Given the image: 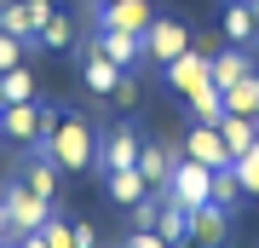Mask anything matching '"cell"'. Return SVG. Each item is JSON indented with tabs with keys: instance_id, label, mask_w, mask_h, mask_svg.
I'll return each instance as SVG.
<instances>
[{
	"instance_id": "obj_30",
	"label": "cell",
	"mask_w": 259,
	"mask_h": 248,
	"mask_svg": "<svg viewBox=\"0 0 259 248\" xmlns=\"http://www.w3.org/2000/svg\"><path fill=\"white\" fill-rule=\"evenodd\" d=\"M110 98L121 104V110H133V104H139V81H133V75H121V87L110 92Z\"/></svg>"
},
{
	"instance_id": "obj_36",
	"label": "cell",
	"mask_w": 259,
	"mask_h": 248,
	"mask_svg": "<svg viewBox=\"0 0 259 248\" xmlns=\"http://www.w3.org/2000/svg\"><path fill=\"white\" fill-rule=\"evenodd\" d=\"M93 6H104V0H93Z\"/></svg>"
},
{
	"instance_id": "obj_19",
	"label": "cell",
	"mask_w": 259,
	"mask_h": 248,
	"mask_svg": "<svg viewBox=\"0 0 259 248\" xmlns=\"http://www.w3.org/2000/svg\"><path fill=\"white\" fill-rule=\"evenodd\" d=\"M219 133H225V150H231V162H236L242 150L259 138V121H253V116H231V110H225V116H219Z\"/></svg>"
},
{
	"instance_id": "obj_5",
	"label": "cell",
	"mask_w": 259,
	"mask_h": 248,
	"mask_svg": "<svg viewBox=\"0 0 259 248\" xmlns=\"http://www.w3.org/2000/svg\"><path fill=\"white\" fill-rule=\"evenodd\" d=\"M150 18H156L150 0H104V6H93V29H121V35H144Z\"/></svg>"
},
{
	"instance_id": "obj_8",
	"label": "cell",
	"mask_w": 259,
	"mask_h": 248,
	"mask_svg": "<svg viewBox=\"0 0 259 248\" xmlns=\"http://www.w3.org/2000/svg\"><path fill=\"white\" fill-rule=\"evenodd\" d=\"M207 81H213V58H207V52H196V46H185V52L167 64V87H173L179 98H190V92H196V87H207Z\"/></svg>"
},
{
	"instance_id": "obj_17",
	"label": "cell",
	"mask_w": 259,
	"mask_h": 248,
	"mask_svg": "<svg viewBox=\"0 0 259 248\" xmlns=\"http://www.w3.org/2000/svg\"><path fill=\"white\" fill-rule=\"evenodd\" d=\"M173 156H179V150H167V145H139V173H144V185H150V191H167Z\"/></svg>"
},
{
	"instance_id": "obj_24",
	"label": "cell",
	"mask_w": 259,
	"mask_h": 248,
	"mask_svg": "<svg viewBox=\"0 0 259 248\" xmlns=\"http://www.w3.org/2000/svg\"><path fill=\"white\" fill-rule=\"evenodd\" d=\"M190 116H196V121H219V116H225V92L213 87V81L196 87V92H190Z\"/></svg>"
},
{
	"instance_id": "obj_32",
	"label": "cell",
	"mask_w": 259,
	"mask_h": 248,
	"mask_svg": "<svg viewBox=\"0 0 259 248\" xmlns=\"http://www.w3.org/2000/svg\"><path fill=\"white\" fill-rule=\"evenodd\" d=\"M18 248H47V237H40V231H29V237H18Z\"/></svg>"
},
{
	"instance_id": "obj_4",
	"label": "cell",
	"mask_w": 259,
	"mask_h": 248,
	"mask_svg": "<svg viewBox=\"0 0 259 248\" xmlns=\"http://www.w3.org/2000/svg\"><path fill=\"white\" fill-rule=\"evenodd\" d=\"M167 196H173V202H185V208L213 202V167L190 162L185 150H179V156H173V173H167Z\"/></svg>"
},
{
	"instance_id": "obj_15",
	"label": "cell",
	"mask_w": 259,
	"mask_h": 248,
	"mask_svg": "<svg viewBox=\"0 0 259 248\" xmlns=\"http://www.w3.org/2000/svg\"><path fill=\"white\" fill-rule=\"evenodd\" d=\"M259 64H253V52H248V46H225V52H213V87H236L242 81V75H253Z\"/></svg>"
},
{
	"instance_id": "obj_3",
	"label": "cell",
	"mask_w": 259,
	"mask_h": 248,
	"mask_svg": "<svg viewBox=\"0 0 259 248\" xmlns=\"http://www.w3.org/2000/svg\"><path fill=\"white\" fill-rule=\"evenodd\" d=\"M0 208H6L12 242L29 237V231H40V225H47V214H52V202H47V196H35L23 179H6V185H0Z\"/></svg>"
},
{
	"instance_id": "obj_13",
	"label": "cell",
	"mask_w": 259,
	"mask_h": 248,
	"mask_svg": "<svg viewBox=\"0 0 259 248\" xmlns=\"http://www.w3.org/2000/svg\"><path fill=\"white\" fill-rule=\"evenodd\" d=\"M81 75H87V87H93L98 98H110V92L121 87V75H127V69H121V64H110V58H104L98 46L87 41V46H81Z\"/></svg>"
},
{
	"instance_id": "obj_11",
	"label": "cell",
	"mask_w": 259,
	"mask_h": 248,
	"mask_svg": "<svg viewBox=\"0 0 259 248\" xmlns=\"http://www.w3.org/2000/svg\"><path fill=\"white\" fill-rule=\"evenodd\" d=\"M98 167H104V173H115V167H139V133H133L127 121H115V127L98 138Z\"/></svg>"
},
{
	"instance_id": "obj_33",
	"label": "cell",
	"mask_w": 259,
	"mask_h": 248,
	"mask_svg": "<svg viewBox=\"0 0 259 248\" xmlns=\"http://www.w3.org/2000/svg\"><path fill=\"white\" fill-rule=\"evenodd\" d=\"M0 242H12V231H6V208H0Z\"/></svg>"
},
{
	"instance_id": "obj_2",
	"label": "cell",
	"mask_w": 259,
	"mask_h": 248,
	"mask_svg": "<svg viewBox=\"0 0 259 248\" xmlns=\"http://www.w3.org/2000/svg\"><path fill=\"white\" fill-rule=\"evenodd\" d=\"M52 121H58V110L40 104V98H29V104H0V138L18 145V150H35L40 133H47Z\"/></svg>"
},
{
	"instance_id": "obj_10",
	"label": "cell",
	"mask_w": 259,
	"mask_h": 248,
	"mask_svg": "<svg viewBox=\"0 0 259 248\" xmlns=\"http://www.w3.org/2000/svg\"><path fill=\"white\" fill-rule=\"evenodd\" d=\"M47 18H52L47 0H12V6H0V29L18 35V41H35L40 29H47Z\"/></svg>"
},
{
	"instance_id": "obj_25",
	"label": "cell",
	"mask_w": 259,
	"mask_h": 248,
	"mask_svg": "<svg viewBox=\"0 0 259 248\" xmlns=\"http://www.w3.org/2000/svg\"><path fill=\"white\" fill-rule=\"evenodd\" d=\"M231 167H236V185H242V196H259V138H253L248 150H242V156H236Z\"/></svg>"
},
{
	"instance_id": "obj_9",
	"label": "cell",
	"mask_w": 259,
	"mask_h": 248,
	"mask_svg": "<svg viewBox=\"0 0 259 248\" xmlns=\"http://www.w3.org/2000/svg\"><path fill=\"white\" fill-rule=\"evenodd\" d=\"M225 242H231V208L219 202L190 208V248H225Z\"/></svg>"
},
{
	"instance_id": "obj_26",
	"label": "cell",
	"mask_w": 259,
	"mask_h": 248,
	"mask_svg": "<svg viewBox=\"0 0 259 248\" xmlns=\"http://www.w3.org/2000/svg\"><path fill=\"white\" fill-rule=\"evenodd\" d=\"M40 237H47V248H75V220H64V214H47Z\"/></svg>"
},
{
	"instance_id": "obj_16",
	"label": "cell",
	"mask_w": 259,
	"mask_h": 248,
	"mask_svg": "<svg viewBox=\"0 0 259 248\" xmlns=\"http://www.w3.org/2000/svg\"><path fill=\"white\" fill-rule=\"evenodd\" d=\"M225 35H231V46H253V41H259L253 0H225Z\"/></svg>"
},
{
	"instance_id": "obj_14",
	"label": "cell",
	"mask_w": 259,
	"mask_h": 248,
	"mask_svg": "<svg viewBox=\"0 0 259 248\" xmlns=\"http://www.w3.org/2000/svg\"><path fill=\"white\" fill-rule=\"evenodd\" d=\"M156 231L167 237V248H190V208L173 202L167 191H161V208H156Z\"/></svg>"
},
{
	"instance_id": "obj_20",
	"label": "cell",
	"mask_w": 259,
	"mask_h": 248,
	"mask_svg": "<svg viewBox=\"0 0 259 248\" xmlns=\"http://www.w3.org/2000/svg\"><path fill=\"white\" fill-rule=\"evenodd\" d=\"M104 179H110V196H115L121 208H133V202H144V196H150V185H144L139 167H115V173H104Z\"/></svg>"
},
{
	"instance_id": "obj_7",
	"label": "cell",
	"mask_w": 259,
	"mask_h": 248,
	"mask_svg": "<svg viewBox=\"0 0 259 248\" xmlns=\"http://www.w3.org/2000/svg\"><path fill=\"white\" fill-rule=\"evenodd\" d=\"M185 156L202 162V167H231V150H225L219 121H196V127H185Z\"/></svg>"
},
{
	"instance_id": "obj_35",
	"label": "cell",
	"mask_w": 259,
	"mask_h": 248,
	"mask_svg": "<svg viewBox=\"0 0 259 248\" xmlns=\"http://www.w3.org/2000/svg\"><path fill=\"white\" fill-rule=\"evenodd\" d=\"M0 248H18V242H0Z\"/></svg>"
},
{
	"instance_id": "obj_29",
	"label": "cell",
	"mask_w": 259,
	"mask_h": 248,
	"mask_svg": "<svg viewBox=\"0 0 259 248\" xmlns=\"http://www.w3.org/2000/svg\"><path fill=\"white\" fill-rule=\"evenodd\" d=\"M121 248H167V237H161L156 225H133V231H127V242H121Z\"/></svg>"
},
{
	"instance_id": "obj_12",
	"label": "cell",
	"mask_w": 259,
	"mask_h": 248,
	"mask_svg": "<svg viewBox=\"0 0 259 248\" xmlns=\"http://www.w3.org/2000/svg\"><path fill=\"white\" fill-rule=\"evenodd\" d=\"M93 46L121 69H139V58H144V35H121V29H93Z\"/></svg>"
},
{
	"instance_id": "obj_28",
	"label": "cell",
	"mask_w": 259,
	"mask_h": 248,
	"mask_svg": "<svg viewBox=\"0 0 259 248\" xmlns=\"http://www.w3.org/2000/svg\"><path fill=\"white\" fill-rule=\"evenodd\" d=\"M23 52H29V41H18V35H6V29H0V69H18Z\"/></svg>"
},
{
	"instance_id": "obj_6",
	"label": "cell",
	"mask_w": 259,
	"mask_h": 248,
	"mask_svg": "<svg viewBox=\"0 0 259 248\" xmlns=\"http://www.w3.org/2000/svg\"><path fill=\"white\" fill-rule=\"evenodd\" d=\"M190 46V29L185 23H173V18H150V29H144V58H156V64L167 69L179 52Z\"/></svg>"
},
{
	"instance_id": "obj_23",
	"label": "cell",
	"mask_w": 259,
	"mask_h": 248,
	"mask_svg": "<svg viewBox=\"0 0 259 248\" xmlns=\"http://www.w3.org/2000/svg\"><path fill=\"white\" fill-rule=\"evenodd\" d=\"M35 46H47V52H69V46H75V23L64 18V12H52L47 29L35 35Z\"/></svg>"
},
{
	"instance_id": "obj_27",
	"label": "cell",
	"mask_w": 259,
	"mask_h": 248,
	"mask_svg": "<svg viewBox=\"0 0 259 248\" xmlns=\"http://www.w3.org/2000/svg\"><path fill=\"white\" fill-rule=\"evenodd\" d=\"M242 185H236V167H213V202L219 208H236Z\"/></svg>"
},
{
	"instance_id": "obj_22",
	"label": "cell",
	"mask_w": 259,
	"mask_h": 248,
	"mask_svg": "<svg viewBox=\"0 0 259 248\" xmlns=\"http://www.w3.org/2000/svg\"><path fill=\"white\" fill-rule=\"evenodd\" d=\"M35 98V69L18 64V69H0V104H29Z\"/></svg>"
},
{
	"instance_id": "obj_31",
	"label": "cell",
	"mask_w": 259,
	"mask_h": 248,
	"mask_svg": "<svg viewBox=\"0 0 259 248\" xmlns=\"http://www.w3.org/2000/svg\"><path fill=\"white\" fill-rule=\"evenodd\" d=\"M75 248H98V237H93V225H75Z\"/></svg>"
},
{
	"instance_id": "obj_1",
	"label": "cell",
	"mask_w": 259,
	"mask_h": 248,
	"mask_svg": "<svg viewBox=\"0 0 259 248\" xmlns=\"http://www.w3.org/2000/svg\"><path fill=\"white\" fill-rule=\"evenodd\" d=\"M35 150L52 156L58 173H87V167H98V133H93V121L75 116V110H58V121L40 133Z\"/></svg>"
},
{
	"instance_id": "obj_18",
	"label": "cell",
	"mask_w": 259,
	"mask_h": 248,
	"mask_svg": "<svg viewBox=\"0 0 259 248\" xmlns=\"http://www.w3.org/2000/svg\"><path fill=\"white\" fill-rule=\"evenodd\" d=\"M18 179H23L35 196H47V202L58 196V167H52V156H40V150H29V162H23V173H18Z\"/></svg>"
},
{
	"instance_id": "obj_34",
	"label": "cell",
	"mask_w": 259,
	"mask_h": 248,
	"mask_svg": "<svg viewBox=\"0 0 259 248\" xmlns=\"http://www.w3.org/2000/svg\"><path fill=\"white\" fill-rule=\"evenodd\" d=\"M253 23H259V0H253Z\"/></svg>"
},
{
	"instance_id": "obj_21",
	"label": "cell",
	"mask_w": 259,
	"mask_h": 248,
	"mask_svg": "<svg viewBox=\"0 0 259 248\" xmlns=\"http://www.w3.org/2000/svg\"><path fill=\"white\" fill-rule=\"evenodd\" d=\"M225 110H231V116H253V121H259V69H253V75H242L236 87H225Z\"/></svg>"
}]
</instances>
